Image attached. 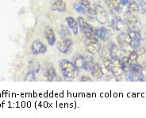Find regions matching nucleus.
I'll return each instance as SVG.
<instances>
[{
  "instance_id": "f257e3e1",
  "label": "nucleus",
  "mask_w": 146,
  "mask_h": 118,
  "mask_svg": "<svg viewBox=\"0 0 146 118\" xmlns=\"http://www.w3.org/2000/svg\"><path fill=\"white\" fill-rule=\"evenodd\" d=\"M60 69L62 72L63 76L67 80H73L76 77L77 68L75 64L68 59H61L60 61Z\"/></svg>"
},
{
  "instance_id": "f03ea898",
  "label": "nucleus",
  "mask_w": 146,
  "mask_h": 118,
  "mask_svg": "<svg viewBox=\"0 0 146 118\" xmlns=\"http://www.w3.org/2000/svg\"><path fill=\"white\" fill-rule=\"evenodd\" d=\"M103 66L106 67L115 77H119L124 72V71L121 67V65L120 59L118 58L105 59V61L103 63Z\"/></svg>"
},
{
  "instance_id": "7ed1b4c3",
  "label": "nucleus",
  "mask_w": 146,
  "mask_h": 118,
  "mask_svg": "<svg viewBox=\"0 0 146 118\" xmlns=\"http://www.w3.org/2000/svg\"><path fill=\"white\" fill-rule=\"evenodd\" d=\"M118 44L120 46L121 51L125 54H130L131 52H134V46L133 45L131 39L127 33H121L117 37Z\"/></svg>"
},
{
  "instance_id": "20e7f679",
  "label": "nucleus",
  "mask_w": 146,
  "mask_h": 118,
  "mask_svg": "<svg viewBox=\"0 0 146 118\" xmlns=\"http://www.w3.org/2000/svg\"><path fill=\"white\" fill-rule=\"evenodd\" d=\"M77 22H78V25L80 26L81 31L85 35L87 39L96 37L95 36V31L93 28V26L90 25L84 18L79 17L77 19Z\"/></svg>"
},
{
  "instance_id": "39448f33",
  "label": "nucleus",
  "mask_w": 146,
  "mask_h": 118,
  "mask_svg": "<svg viewBox=\"0 0 146 118\" xmlns=\"http://www.w3.org/2000/svg\"><path fill=\"white\" fill-rule=\"evenodd\" d=\"M95 10V19L98 21V22L102 25L106 24L109 21V15L106 12V10L99 5H96Z\"/></svg>"
},
{
  "instance_id": "423d86ee",
  "label": "nucleus",
  "mask_w": 146,
  "mask_h": 118,
  "mask_svg": "<svg viewBox=\"0 0 146 118\" xmlns=\"http://www.w3.org/2000/svg\"><path fill=\"white\" fill-rule=\"evenodd\" d=\"M72 46V41L71 39L67 37H61V39H60L56 44L57 49L64 54H68Z\"/></svg>"
},
{
  "instance_id": "0eeeda50",
  "label": "nucleus",
  "mask_w": 146,
  "mask_h": 118,
  "mask_svg": "<svg viewBox=\"0 0 146 118\" xmlns=\"http://www.w3.org/2000/svg\"><path fill=\"white\" fill-rule=\"evenodd\" d=\"M31 50L34 55L44 54L47 52V47L43 42L36 40V41H33V44L31 45Z\"/></svg>"
},
{
  "instance_id": "6e6552de",
  "label": "nucleus",
  "mask_w": 146,
  "mask_h": 118,
  "mask_svg": "<svg viewBox=\"0 0 146 118\" xmlns=\"http://www.w3.org/2000/svg\"><path fill=\"white\" fill-rule=\"evenodd\" d=\"M128 34L131 39L132 43H133V45L134 46V48L139 47V45L141 44V36L138 30H134V29L129 30Z\"/></svg>"
},
{
  "instance_id": "1a4fd4ad",
  "label": "nucleus",
  "mask_w": 146,
  "mask_h": 118,
  "mask_svg": "<svg viewBox=\"0 0 146 118\" xmlns=\"http://www.w3.org/2000/svg\"><path fill=\"white\" fill-rule=\"evenodd\" d=\"M95 36L98 37L99 39L102 40L103 41H108L110 38V31L105 27H100L95 30Z\"/></svg>"
},
{
  "instance_id": "9d476101",
  "label": "nucleus",
  "mask_w": 146,
  "mask_h": 118,
  "mask_svg": "<svg viewBox=\"0 0 146 118\" xmlns=\"http://www.w3.org/2000/svg\"><path fill=\"white\" fill-rule=\"evenodd\" d=\"M44 75L48 81H54L56 77V73L53 67L51 64H48L44 68Z\"/></svg>"
},
{
  "instance_id": "9b49d317",
  "label": "nucleus",
  "mask_w": 146,
  "mask_h": 118,
  "mask_svg": "<svg viewBox=\"0 0 146 118\" xmlns=\"http://www.w3.org/2000/svg\"><path fill=\"white\" fill-rule=\"evenodd\" d=\"M44 35L47 39L48 43L49 45H54L55 42H56V36H55L54 31L52 30L51 27L49 26H46L44 29Z\"/></svg>"
},
{
  "instance_id": "f8f14e48",
  "label": "nucleus",
  "mask_w": 146,
  "mask_h": 118,
  "mask_svg": "<svg viewBox=\"0 0 146 118\" xmlns=\"http://www.w3.org/2000/svg\"><path fill=\"white\" fill-rule=\"evenodd\" d=\"M66 22L68 23V26L70 28V30H72L74 35L76 36L79 33V27H78V22L75 18H73L72 17H68L66 18Z\"/></svg>"
},
{
  "instance_id": "ddd939ff",
  "label": "nucleus",
  "mask_w": 146,
  "mask_h": 118,
  "mask_svg": "<svg viewBox=\"0 0 146 118\" xmlns=\"http://www.w3.org/2000/svg\"><path fill=\"white\" fill-rule=\"evenodd\" d=\"M100 44H99V41H88L87 43V50L90 54H96L99 52Z\"/></svg>"
},
{
  "instance_id": "4468645a",
  "label": "nucleus",
  "mask_w": 146,
  "mask_h": 118,
  "mask_svg": "<svg viewBox=\"0 0 146 118\" xmlns=\"http://www.w3.org/2000/svg\"><path fill=\"white\" fill-rule=\"evenodd\" d=\"M52 10L58 12H64L66 10V5L64 0H53Z\"/></svg>"
},
{
  "instance_id": "2eb2a0df",
  "label": "nucleus",
  "mask_w": 146,
  "mask_h": 118,
  "mask_svg": "<svg viewBox=\"0 0 146 118\" xmlns=\"http://www.w3.org/2000/svg\"><path fill=\"white\" fill-rule=\"evenodd\" d=\"M73 63L77 68V70L84 69V63H85V57L80 54H76L73 58Z\"/></svg>"
},
{
  "instance_id": "dca6fc26",
  "label": "nucleus",
  "mask_w": 146,
  "mask_h": 118,
  "mask_svg": "<svg viewBox=\"0 0 146 118\" xmlns=\"http://www.w3.org/2000/svg\"><path fill=\"white\" fill-rule=\"evenodd\" d=\"M107 49H108V52H109L111 59H116V58L119 57V55H120L119 49L114 43H110L107 46Z\"/></svg>"
},
{
  "instance_id": "f3484780",
  "label": "nucleus",
  "mask_w": 146,
  "mask_h": 118,
  "mask_svg": "<svg viewBox=\"0 0 146 118\" xmlns=\"http://www.w3.org/2000/svg\"><path fill=\"white\" fill-rule=\"evenodd\" d=\"M112 27L113 28V30H117L118 32H123L125 29L126 28L124 21L118 18L113 19L112 22Z\"/></svg>"
},
{
  "instance_id": "a211bd4d",
  "label": "nucleus",
  "mask_w": 146,
  "mask_h": 118,
  "mask_svg": "<svg viewBox=\"0 0 146 118\" xmlns=\"http://www.w3.org/2000/svg\"><path fill=\"white\" fill-rule=\"evenodd\" d=\"M91 73L94 77L97 78H100L102 76V67L99 65V63H95L91 69Z\"/></svg>"
},
{
  "instance_id": "6ab92c4d",
  "label": "nucleus",
  "mask_w": 146,
  "mask_h": 118,
  "mask_svg": "<svg viewBox=\"0 0 146 118\" xmlns=\"http://www.w3.org/2000/svg\"><path fill=\"white\" fill-rule=\"evenodd\" d=\"M98 53H99V55H100V57H102L103 59H111L110 54H108V49H106V48H105V46H103V45H100Z\"/></svg>"
},
{
  "instance_id": "aec40b11",
  "label": "nucleus",
  "mask_w": 146,
  "mask_h": 118,
  "mask_svg": "<svg viewBox=\"0 0 146 118\" xmlns=\"http://www.w3.org/2000/svg\"><path fill=\"white\" fill-rule=\"evenodd\" d=\"M73 7L75 9V11L78 12L79 14H81V15H86V12H87V8L85 7L84 6L81 5L80 3H73Z\"/></svg>"
},
{
  "instance_id": "412c9836",
  "label": "nucleus",
  "mask_w": 146,
  "mask_h": 118,
  "mask_svg": "<svg viewBox=\"0 0 146 118\" xmlns=\"http://www.w3.org/2000/svg\"><path fill=\"white\" fill-rule=\"evenodd\" d=\"M105 2L106 5L113 11H115L121 4L120 0H105Z\"/></svg>"
},
{
  "instance_id": "4be33fe9",
  "label": "nucleus",
  "mask_w": 146,
  "mask_h": 118,
  "mask_svg": "<svg viewBox=\"0 0 146 118\" xmlns=\"http://www.w3.org/2000/svg\"><path fill=\"white\" fill-rule=\"evenodd\" d=\"M94 60L93 58L91 56H88V57H85V63H84V69L86 71H91V67L94 65Z\"/></svg>"
},
{
  "instance_id": "5701e85b",
  "label": "nucleus",
  "mask_w": 146,
  "mask_h": 118,
  "mask_svg": "<svg viewBox=\"0 0 146 118\" xmlns=\"http://www.w3.org/2000/svg\"><path fill=\"white\" fill-rule=\"evenodd\" d=\"M29 68H30V71H32L33 72L36 74V73H39V71H40V65L36 61L31 60L29 62Z\"/></svg>"
},
{
  "instance_id": "b1692460",
  "label": "nucleus",
  "mask_w": 146,
  "mask_h": 118,
  "mask_svg": "<svg viewBox=\"0 0 146 118\" xmlns=\"http://www.w3.org/2000/svg\"><path fill=\"white\" fill-rule=\"evenodd\" d=\"M137 56H138V54L137 53V52L134 51V52H131V53L129 54V64L137 63Z\"/></svg>"
},
{
  "instance_id": "393cba45",
  "label": "nucleus",
  "mask_w": 146,
  "mask_h": 118,
  "mask_svg": "<svg viewBox=\"0 0 146 118\" xmlns=\"http://www.w3.org/2000/svg\"><path fill=\"white\" fill-rule=\"evenodd\" d=\"M36 80V77H35V73L33 72L32 71H29V72L26 74V77H25V81H35Z\"/></svg>"
},
{
  "instance_id": "a878e982",
  "label": "nucleus",
  "mask_w": 146,
  "mask_h": 118,
  "mask_svg": "<svg viewBox=\"0 0 146 118\" xmlns=\"http://www.w3.org/2000/svg\"><path fill=\"white\" fill-rule=\"evenodd\" d=\"M70 33L69 30L65 27V26H62L61 29L60 30V36H61V37H67V36H70Z\"/></svg>"
},
{
  "instance_id": "bb28decb",
  "label": "nucleus",
  "mask_w": 146,
  "mask_h": 118,
  "mask_svg": "<svg viewBox=\"0 0 146 118\" xmlns=\"http://www.w3.org/2000/svg\"><path fill=\"white\" fill-rule=\"evenodd\" d=\"M86 15H88V17L89 18L91 19H95V9H92L91 7L87 8V12H86Z\"/></svg>"
},
{
  "instance_id": "cd10ccee",
  "label": "nucleus",
  "mask_w": 146,
  "mask_h": 118,
  "mask_svg": "<svg viewBox=\"0 0 146 118\" xmlns=\"http://www.w3.org/2000/svg\"><path fill=\"white\" fill-rule=\"evenodd\" d=\"M137 4H138L139 8H140V11H141L142 13H145L146 11V3L145 1H142V0H139L137 2Z\"/></svg>"
},
{
  "instance_id": "c85d7f7f",
  "label": "nucleus",
  "mask_w": 146,
  "mask_h": 118,
  "mask_svg": "<svg viewBox=\"0 0 146 118\" xmlns=\"http://www.w3.org/2000/svg\"><path fill=\"white\" fill-rule=\"evenodd\" d=\"M77 3H80L81 5L84 6L85 7H89L90 6V1L89 0H77Z\"/></svg>"
},
{
  "instance_id": "c756f323",
  "label": "nucleus",
  "mask_w": 146,
  "mask_h": 118,
  "mask_svg": "<svg viewBox=\"0 0 146 118\" xmlns=\"http://www.w3.org/2000/svg\"><path fill=\"white\" fill-rule=\"evenodd\" d=\"M145 52V50L144 48H138L137 51V54H144Z\"/></svg>"
},
{
  "instance_id": "7c9ffc66",
  "label": "nucleus",
  "mask_w": 146,
  "mask_h": 118,
  "mask_svg": "<svg viewBox=\"0 0 146 118\" xmlns=\"http://www.w3.org/2000/svg\"><path fill=\"white\" fill-rule=\"evenodd\" d=\"M81 81L84 82V81H91V79L89 77H87V76H83V77L81 78Z\"/></svg>"
},
{
  "instance_id": "2f4dec72",
  "label": "nucleus",
  "mask_w": 146,
  "mask_h": 118,
  "mask_svg": "<svg viewBox=\"0 0 146 118\" xmlns=\"http://www.w3.org/2000/svg\"><path fill=\"white\" fill-rule=\"evenodd\" d=\"M120 3L123 5H128L129 3V0H120Z\"/></svg>"
},
{
  "instance_id": "473e14b6",
  "label": "nucleus",
  "mask_w": 146,
  "mask_h": 118,
  "mask_svg": "<svg viewBox=\"0 0 146 118\" xmlns=\"http://www.w3.org/2000/svg\"><path fill=\"white\" fill-rule=\"evenodd\" d=\"M129 1H132V2H135V3H137L139 0H129Z\"/></svg>"
}]
</instances>
